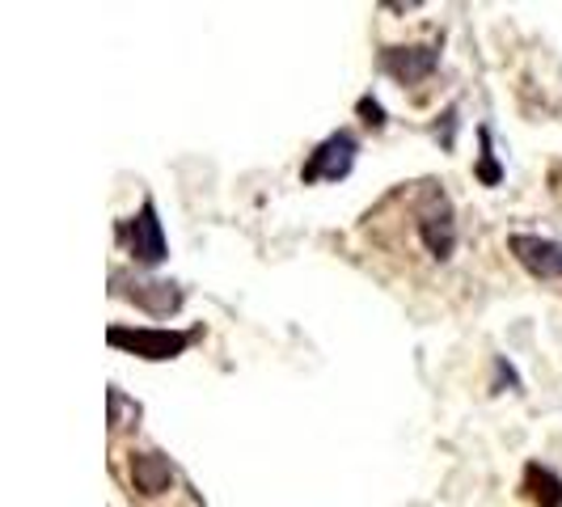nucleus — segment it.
<instances>
[{
    "mask_svg": "<svg viewBox=\"0 0 562 507\" xmlns=\"http://www.w3.org/2000/svg\"><path fill=\"white\" fill-rule=\"evenodd\" d=\"M479 182H486V187H499L504 182V166H499V157H495V144H491V127L482 123L479 127Z\"/></svg>",
    "mask_w": 562,
    "mask_h": 507,
    "instance_id": "obj_10",
    "label": "nucleus"
},
{
    "mask_svg": "<svg viewBox=\"0 0 562 507\" xmlns=\"http://www.w3.org/2000/svg\"><path fill=\"white\" fill-rule=\"evenodd\" d=\"M356 111H360V119H364L372 132H381V127H385V106H381L372 93H364V98L356 102Z\"/></svg>",
    "mask_w": 562,
    "mask_h": 507,
    "instance_id": "obj_11",
    "label": "nucleus"
},
{
    "mask_svg": "<svg viewBox=\"0 0 562 507\" xmlns=\"http://www.w3.org/2000/svg\"><path fill=\"white\" fill-rule=\"evenodd\" d=\"M520 491H525V499L537 507H562V478L550 465H541V461H529V465H525Z\"/></svg>",
    "mask_w": 562,
    "mask_h": 507,
    "instance_id": "obj_9",
    "label": "nucleus"
},
{
    "mask_svg": "<svg viewBox=\"0 0 562 507\" xmlns=\"http://www.w3.org/2000/svg\"><path fill=\"white\" fill-rule=\"evenodd\" d=\"M507 250H512V258H516L533 280H546V283L562 280V241H554V237H541V233H512V237H507Z\"/></svg>",
    "mask_w": 562,
    "mask_h": 507,
    "instance_id": "obj_6",
    "label": "nucleus"
},
{
    "mask_svg": "<svg viewBox=\"0 0 562 507\" xmlns=\"http://www.w3.org/2000/svg\"><path fill=\"white\" fill-rule=\"evenodd\" d=\"M195 338H199L195 330H166V326H136V330L111 326V330H106V342H111V347L132 351V356H140V360H148V364L178 360Z\"/></svg>",
    "mask_w": 562,
    "mask_h": 507,
    "instance_id": "obj_1",
    "label": "nucleus"
},
{
    "mask_svg": "<svg viewBox=\"0 0 562 507\" xmlns=\"http://www.w3.org/2000/svg\"><path fill=\"white\" fill-rule=\"evenodd\" d=\"M127 474H132V495L140 491V495H148V499L166 495L169 486H173V478H178L173 461H169L166 452H157V449L132 452V457H127Z\"/></svg>",
    "mask_w": 562,
    "mask_h": 507,
    "instance_id": "obj_8",
    "label": "nucleus"
},
{
    "mask_svg": "<svg viewBox=\"0 0 562 507\" xmlns=\"http://www.w3.org/2000/svg\"><path fill=\"white\" fill-rule=\"evenodd\" d=\"M111 292L148 317H173L187 301V292L173 280H153V275H132V271H111Z\"/></svg>",
    "mask_w": 562,
    "mask_h": 507,
    "instance_id": "obj_2",
    "label": "nucleus"
},
{
    "mask_svg": "<svg viewBox=\"0 0 562 507\" xmlns=\"http://www.w3.org/2000/svg\"><path fill=\"white\" fill-rule=\"evenodd\" d=\"M376 68L397 81L402 89L406 84H423L436 68H440V47H385L376 56Z\"/></svg>",
    "mask_w": 562,
    "mask_h": 507,
    "instance_id": "obj_7",
    "label": "nucleus"
},
{
    "mask_svg": "<svg viewBox=\"0 0 562 507\" xmlns=\"http://www.w3.org/2000/svg\"><path fill=\"white\" fill-rule=\"evenodd\" d=\"M415 228H419V241L427 246V254L436 262H449L457 250V216H452V203L440 187H431L423 195L419 212H415Z\"/></svg>",
    "mask_w": 562,
    "mask_h": 507,
    "instance_id": "obj_5",
    "label": "nucleus"
},
{
    "mask_svg": "<svg viewBox=\"0 0 562 507\" xmlns=\"http://www.w3.org/2000/svg\"><path fill=\"white\" fill-rule=\"evenodd\" d=\"M356 157H360V136L351 127H338L310 153V161L301 166V182L305 187L310 182H342V178H351Z\"/></svg>",
    "mask_w": 562,
    "mask_h": 507,
    "instance_id": "obj_4",
    "label": "nucleus"
},
{
    "mask_svg": "<svg viewBox=\"0 0 562 507\" xmlns=\"http://www.w3.org/2000/svg\"><path fill=\"white\" fill-rule=\"evenodd\" d=\"M119 241L127 246L136 267H148V271H153V267L166 262L169 241H166V228H161V216H157V203H153V199H144L140 212L119 225Z\"/></svg>",
    "mask_w": 562,
    "mask_h": 507,
    "instance_id": "obj_3",
    "label": "nucleus"
}]
</instances>
